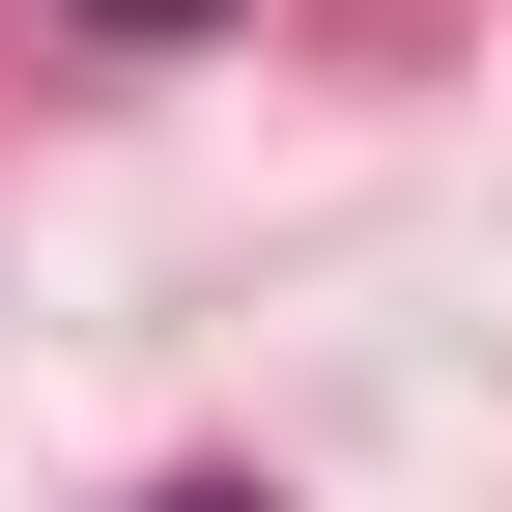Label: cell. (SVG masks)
Returning a JSON list of instances; mask_svg holds the SVG:
<instances>
[{"label":"cell","instance_id":"1","mask_svg":"<svg viewBox=\"0 0 512 512\" xmlns=\"http://www.w3.org/2000/svg\"><path fill=\"white\" fill-rule=\"evenodd\" d=\"M86 29H200V0H86Z\"/></svg>","mask_w":512,"mask_h":512},{"label":"cell","instance_id":"2","mask_svg":"<svg viewBox=\"0 0 512 512\" xmlns=\"http://www.w3.org/2000/svg\"><path fill=\"white\" fill-rule=\"evenodd\" d=\"M171 512H256V484H171Z\"/></svg>","mask_w":512,"mask_h":512}]
</instances>
